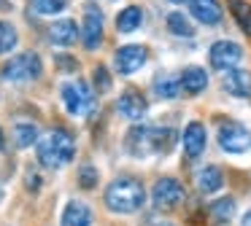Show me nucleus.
Wrapping results in <instances>:
<instances>
[{
    "instance_id": "11",
    "label": "nucleus",
    "mask_w": 251,
    "mask_h": 226,
    "mask_svg": "<svg viewBox=\"0 0 251 226\" xmlns=\"http://www.w3.org/2000/svg\"><path fill=\"white\" fill-rule=\"evenodd\" d=\"M205 143H208V135H205V127L200 121H189L181 135V145H184V154L189 159H197V156L205 151Z\"/></svg>"
},
{
    "instance_id": "16",
    "label": "nucleus",
    "mask_w": 251,
    "mask_h": 226,
    "mask_svg": "<svg viewBox=\"0 0 251 226\" xmlns=\"http://www.w3.org/2000/svg\"><path fill=\"white\" fill-rule=\"evenodd\" d=\"M62 226H92V210L84 202H68L65 213H62Z\"/></svg>"
},
{
    "instance_id": "23",
    "label": "nucleus",
    "mask_w": 251,
    "mask_h": 226,
    "mask_svg": "<svg viewBox=\"0 0 251 226\" xmlns=\"http://www.w3.org/2000/svg\"><path fill=\"white\" fill-rule=\"evenodd\" d=\"M14 140H17L19 148H30L33 143H38V127L30 121H19L14 127Z\"/></svg>"
},
{
    "instance_id": "32",
    "label": "nucleus",
    "mask_w": 251,
    "mask_h": 226,
    "mask_svg": "<svg viewBox=\"0 0 251 226\" xmlns=\"http://www.w3.org/2000/svg\"><path fill=\"white\" fill-rule=\"evenodd\" d=\"M154 226H173V224H154Z\"/></svg>"
},
{
    "instance_id": "21",
    "label": "nucleus",
    "mask_w": 251,
    "mask_h": 226,
    "mask_svg": "<svg viewBox=\"0 0 251 226\" xmlns=\"http://www.w3.org/2000/svg\"><path fill=\"white\" fill-rule=\"evenodd\" d=\"M208 213H211V218L216 221V224H229L235 215V199L232 197H222L216 199V202L208 207Z\"/></svg>"
},
{
    "instance_id": "18",
    "label": "nucleus",
    "mask_w": 251,
    "mask_h": 226,
    "mask_svg": "<svg viewBox=\"0 0 251 226\" xmlns=\"http://www.w3.org/2000/svg\"><path fill=\"white\" fill-rule=\"evenodd\" d=\"M181 86H184L186 94H200L208 86V73L202 68H197V65H192V68H186L181 73Z\"/></svg>"
},
{
    "instance_id": "8",
    "label": "nucleus",
    "mask_w": 251,
    "mask_h": 226,
    "mask_svg": "<svg viewBox=\"0 0 251 226\" xmlns=\"http://www.w3.org/2000/svg\"><path fill=\"white\" fill-rule=\"evenodd\" d=\"M146 59H149L146 48L138 46V43H130V46H122L119 51L114 54V68H116V73H122V75H132L146 65Z\"/></svg>"
},
{
    "instance_id": "9",
    "label": "nucleus",
    "mask_w": 251,
    "mask_h": 226,
    "mask_svg": "<svg viewBox=\"0 0 251 226\" xmlns=\"http://www.w3.org/2000/svg\"><path fill=\"white\" fill-rule=\"evenodd\" d=\"M208 57H211V65L216 70H232L243 59V48L232 41H216L211 46V51H208Z\"/></svg>"
},
{
    "instance_id": "28",
    "label": "nucleus",
    "mask_w": 251,
    "mask_h": 226,
    "mask_svg": "<svg viewBox=\"0 0 251 226\" xmlns=\"http://www.w3.org/2000/svg\"><path fill=\"white\" fill-rule=\"evenodd\" d=\"M95 86H98V91H108L111 89V78H108V70L100 65V68H95Z\"/></svg>"
},
{
    "instance_id": "29",
    "label": "nucleus",
    "mask_w": 251,
    "mask_h": 226,
    "mask_svg": "<svg viewBox=\"0 0 251 226\" xmlns=\"http://www.w3.org/2000/svg\"><path fill=\"white\" fill-rule=\"evenodd\" d=\"M60 65H62V68H73V70H76V62H71V59H65V54L60 57Z\"/></svg>"
},
{
    "instance_id": "4",
    "label": "nucleus",
    "mask_w": 251,
    "mask_h": 226,
    "mask_svg": "<svg viewBox=\"0 0 251 226\" xmlns=\"http://www.w3.org/2000/svg\"><path fill=\"white\" fill-rule=\"evenodd\" d=\"M3 78L6 81H14V84H25V81H35L41 78L44 73V65H41V57L33 51H25V54H17L11 57L6 65H3Z\"/></svg>"
},
{
    "instance_id": "6",
    "label": "nucleus",
    "mask_w": 251,
    "mask_h": 226,
    "mask_svg": "<svg viewBox=\"0 0 251 226\" xmlns=\"http://www.w3.org/2000/svg\"><path fill=\"white\" fill-rule=\"evenodd\" d=\"M219 145L227 154H243L251 148V132L238 121H227L219 127Z\"/></svg>"
},
{
    "instance_id": "17",
    "label": "nucleus",
    "mask_w": 251,
    "mask_h": 226,
    "mask_svg": "<svg viewBox=\"0 0 251 226\" xmlns=\"http://www.w3.org/2000/svg\"><path fill=\"white\" fill-rule=\"evenodd\" d=\"M222 186H224V175L216 164H208L197 172V188H200L202 194H216Z\"/></svg>"
},
{
    "instance_id": "25",
    "label": "nucleus",
    "mask_w": 251,
    "mask_h": 226,
    "mask_svg": "<svg viewBox=\"0 0 251 226\" xmlns=\"http://www.w3.org/2000/svg\"><path fill=\"white\" fill-rule=\"evenodd\" d=\"M68 0H33L30 3V11H33L35 16H51V14H60V11H65Z\"/></svg>"
},
{
    "instance_id": "13",
    "label": "nucleus",
    "mask_w": 251,
    "mask_h": 226,
    "mask_svg": "<svg viewBox=\"0 0 251 226\" xmlns=\"http://www.w3.org/2000/svg\"><path fill=\"white\" fill-rule=\"evenodd\" d=\"M189 14L205 27H213L224 19V11L219 5V0H189Z\"/></svg>"
},
{
    "instance_id": "27",
    "label": "nucleus",
    "mask_w": 251,
    "mask_h": 226,
    "mask_svg": "<svg viewBox=\"0 0 251 226\" xmlns=\"http://www.w3.org/2000/svg\"><path fill=\"white\" fill-rule=\"evenodd\" d=\"M78 186L81 188H95L98 186V170L92 164H81L78 170Z\"/></svg>"
},
{
    "instance_id": "5",
    "label": "nucleus",
    "mask_w": 251,
    "mask_h": 226,
    "mask_svg": "<svg viewBox=\"0 0 251 226\" xmlns=\"http://www.w3.org/2000/svg\"><path fill=\"white\" fill-rule=\"evenodd\" d=\"M62 102L71 116H89L95 108V94L87 81H68L62 86Z\"/></svg>"
},
{
    "instance_id": "3",
    "label": "nucleus",
    "mask_w": 251,
    "mask_h": 226,
    "mask_svg": "<svg viewBox=\"0 0 251 226\" xmlns=\"http://www.w3.org/2000/svg\"><path fill=\"white\" fill-rule=\"evenodd\" d=\"M173 148V129H159L138 124L127 135V151L132 156H149V154H170Z\"/></svg>"
},
{
    "instance_id": "33",
    "label": "nucleus",
    "mask_w": 251,
    "mask_h": 226,
    "mask_svg": "<svg viewBox=\"0 0 251 226\" xmlns=\"http://www.w3.org/2000/svg\"><path fill=\"white\" fill-rule=\"evenodd\" d=\"M170 3H184V0H170Z\"/></svg>"
},
{
    "instance_id": "15",
    "label": "nucleus",
    "mask_w": 251,
    "mask_h": 226,
    "mask_svg": "<svg viewBox=\"0 0 251 226\" xmlns=\"http://www.w3.org/2000/svg\"><path fill=\"white\" fill-rule=\"evenodd\" d=\"M224 89L232 97H251V73L246 70H227V78H224Z\"/></svg>"
},
{
    "instance_id": "30",
    "label": "nucleus",
    "mask_w": 251,
    "mask_h": 226,
    "mask_svg": "<svg viewBox=\"0 0 251 226\" xmlns=\"http://www.w3.org/2000/svg\"><path fill=\"white\" fill-rule=\"evenodd\" d=\"M240 226H251V210L243 215V224H240Z\"/></svg>"
},
{
    "instance_id": "20",
    "label": "nucleus",
    "mask_w": 251,
    "mask_h": 226,
    "mask_svg": "<svg viewBox=\"0 0 251 226\" xmlns=\"http://www.w3.org/2000/svg\"><path fill=\"white\" fill-rule=\"evenodd\" d=\"M141 24H143V11L138 5H127L116 16V30L119 32H135Z\"/></svg>"
},
{
    "instance_id": "24",
    "label": "nucleus",
    "mask_w": 251,
    "mask_h": 226,
    "mask_svg": "<svg viewBox=\"0 0 251 226\" xmlns=\"http://www.w3.org/2000/svg\"><path fill=\"white\" fill-rule=\"evenodd\" d=\"M229 11H232L235 22L240 24V30L246 35H251V3H246V0H229Z\"/></svg>"
},
{
    "instance_id": "2",
    "label": "nucleus",
    "mask_w": 251,
    "mask_h": 226,
    "mask_svg": "<svg viewBox=\"0 0 251 226\" xmlns=\"http://www.w3.org/2000/svg\"><path fill=\"white\" fill-rule=\"evenodd\" d=\"M143 202H146V191H143L141 181H135V178H116L105 188V207L114 210V213L122 215L138 213L143 207Z\"/></svg>"
},
{
    "instance_id": "10",
    "label": "nucleus",
    "mask_w": 251,
    "mask_h": 226,
    "mask_svg": "<svg viewBox=\"0 0 251 226\" xmlns=\"http://www.w3.org/2000/svg\"><path fill=\"white\" fill-rule=\"evenodd\" d=\"M81 43L84 48L95 51V48L103 43V14H100L98 5L89 3L84 11V27H81Z\"/></svg>"
},
{
    "instance_id": "1",
    "label": "nucleus",
    "mask_w": 251,
    "mask_h": 226,
    "mask_svg": "<svg viewBox=\"0 0 251 226\" xmlns=\"http://www.w3.org/2000/svg\"><path fill=\"white\" fill-rule=\"evenodd\" d=\"M35 151H38L41 164L57 170V167H65L73 161V156H76V140H73V135L68 129H51L44 137H38Z\"/></svg>"
},
{
    "instance_id": "31",
    "label": "nucleus",
    "mask_w": 251,
    "mask_h": 226,
    "mask_svg": "<svg viewBox=\"0 0 251 226\" xmlns=\"http://www.w3.org/2000/svg\"><path fill=\"white\" fill-rule=\"evenodd\" d=\"M3 145H6V137H3V129H0V151H3Z\"/></svg>"
},
{
    "instance_id": "12",
    "label": "nucleus",
    "mask_w": 251,
    "mask_h": 226,
    "mask_svg": "<svg viewBox=\"0 0 251 226\" xmlns=\"http://www.w3.org/2000/svg\"><path fill=\"white\" fill-rule=\"evenodd\" d=\"M116 108H119V113L125 118H130V121H141L143 116H146V100H143V94L138 89H125L119 97V102H116Z\"/></svg>"
},
{
    "instance_id": "7",
    "label": "nucleus",
    "mask_w": 251,
    "mask_h": 226,
    "mask_svg": "<svg viewBox=\"0 0 251 226\" xmlns=\"http://www.w3.org/2000/svg\"><path fill=\"white\" fill-rule=\"evenodd\" d=\"M151 199H154V207L157 210H173V207H178L181 199H184V186H181L176 178H159V181L154 183Z\"/></svg>"
},
{
    "instance_id": "26",
    "label": "nucleus",
    "mask_w": 251,
    "mask_h": 226,
    "mask_svg": "<svg viewBox=\"0 0 251 226\" xmlns=\"http://www.w3.org/2000/svg\"><path fill=\"white\" fill-rule=\"evenodd\" d=\"M17 30H14V24H8V22H0V54H8L17 48Z\"/></svg>"
},
{
    "instance_id": "22",
    "label": "nucleus",
    "mask_w": 251,
    "mask_h": 226,
    "mask_svg": "<svg viewBox=\"0 0 251 226\" xmlns=\"http://www.w3.org/2000/svg\"><path fill=\"white\" fill-rule=\"evenodd\" d=\"M168 30L173 32L176 38H192V35H195V27H192V22L186 19V14H181V11L168 14Z\"/></svg>"
},
{
    "instance_id": "19",
    "label": "nucleus",
    "mask_w": 251,
    "mask_h": 226,
    "mask_svg": "<svg viewBox=\"0 0 251 226\" xmlns=\"http://www.w3.org/2000/svg\"><path fill=\"white\" fill-rule=\"evenodd\" d=\"M181 89H184V86H181V78H176L173 73H162V75L154 78V94H157L159 100H176Z\"/></svg>"
},
{
    "instance_id": "14",
    "label": "nucleus",
    "mask_w": 251,
    "mask_h": 226,
    "mask_svg": "<svg viewBox=\"0 0 251 226\" xmlns=\"http://www.w3.org/2000/svg\"><path fill=\"white\" fill-rule=\"evenodd\" d=\"M49 41L54 46H73L78 41V27L71 19H60L49 27Z\"/></svg>"
}]
</instances>
